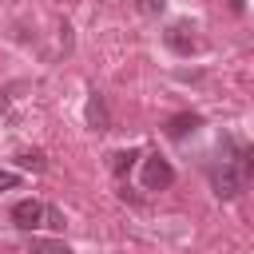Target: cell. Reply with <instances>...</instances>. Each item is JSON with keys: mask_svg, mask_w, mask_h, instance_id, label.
Segmentation results:
<instances>
[{"mask_svg": "<svg viewBox=\"0 0 254 254\" xmlns=\"http://www.w3.org/2000/svg\"><path fill=\"white\" fill-rule=\"evenodd\" d=\"M135 159H139L135 147H131V151H115V155H111V171H115V175H127V171L135 167Z\"/></svg>", "mask_w": 254, "mask_h": 254, "instance_id": "8992f818", "label": "cell"}, {"mask_svg": "<svg viewBox=\"0 0 254 254\" xmlns=\"http://www.w3.org/2000/svg\"><path fill=\"white\" fill-rule=\"evenodd\" d=\"M210 183H214V194H218V198H234V194H242V187H246V171L222 163V167L210 171Z\"/></svg>", "mask_w": 254, "mask_h": 254, "instance_id": "6da1fadb", "label": "cell"}, {"mask_svg": "<svg viewBox=\"0 0 254 254\" xmlns=\"http://www.w3.org/2000/svg\"><path fill=\"white\" fill-rule=\"evenodd\" d=\"M24 171H44V155L40 151H20V159H16Z\"/></svg>", "mask_w": 254, "mask_h": 254, "instance_id": "ba28073f", "label": "cell"}, {"mask_svg": "<svg viewBox=\"0 0 254 254\" xmlns=\"http://www.w3.org/2000/svg\"><path fill=\"white\" fill-rule=\"evenodd\" d=\"M16 187H20V175H16V171H4V167H0V190H16Z\"/></svg>", "mask_w": 254, "mask_h": 254, "instance_id": "30bf717a", "label": "cell"}, {"mask_svg": "<svg viewBox=\"0 0 254 254\" xmlns=\"http://www.w3.org/2000/svg\"><path fill=\"white\" fill-rule=\"evenodd\" d=\"M4 107H8V95H4V91H0V115H4Z\"/></svg>", "mask_w": 254, "mask_h": 254, "instance_id": "7c38bea8", "label": "cell"}, {"mask_svg": "<svg viewBox=\"0 0 254 254\" xmlns=\"http://www.w3.org/2000/svg\"><path fill=\"white\" fill-rule=\"evenodd\" d=\"M230 8H234V12H242V8H246V0H230Z\"/></svg>", "mask_w": 254, "mask_h": 254, "instance_id": "8fae6325", "label": "cell"}, {"mask_svg": "<svg viewBox=\"0 0 254 254\" xmlns=\"http://www.w3.org/2000/svg\"><path fill=\"white\" fill-rule=\"evenodd\" d=\"M194 127H198V115H175V119L167 123L171 135H187V131H194Z\"/></svg>", "mask_w": 254, "mask_h": 254, "instance_id": "52a82bcc", "label": "cell"}, {"mask_svg": "<svg viewBox=\"0 0 254 254\" xmlns=\"http://www.w3.org/2000/svg\"><path fill=\"white\" fill-rule=\"evenodd\" d=\"M167 44H171L175 52H190V48H194V36H187V28L179 24V28H171V32H167Z\"/></svg>", "mask_w": 254, "mask_h": 254, "instance_id": "277c9868", "label": "cell"}, {"mask_svg": "<svg viewBox=\"0 0 254 254\" xmlns=\"http://www.w3.org/2000/svg\"><path fill=\"white\" fill-rule=\"evenodd\" d=\"M44 226H52V230H64V214H60V210H52V206H44Z\"/></svg>", "mask_w": 254, "mask_h": 254, "instance_id": "9c48e42d", "label": "cell"}, {"mask_svg": "<svg viewBox=\"0 0 254 254\" xmlns=\"http://www.w3.org/2000/svg\"><path fill=\"white\" fill-rule=\"evenodd\" d=\"M87 119H91V127L107 131V107H103V99H99V95H91V103H87Z\"/></svg>", "mask_w": 254, "mask_h": 254, "instance_id": "5b68a950", "label": "cell"}, {"mask_svg": "<svg viewBox=\"0 0 254 254\" xmlns=\"http://www.w3.org/2000/svg\"><path fill=\"white\" fill-rule=\"evenodd\" d=\"M12 222H16L20 230L44 226V202H40V198H20V202L12 206Z\"/></svg>", "mask_w": 254, "mask_h": 254, "instance_id": "3957f363", "label": "cell"}, {"mask_svg": "<svg viewBox=\"0 0 254 254\" xmlns=\"http://www.w3.org/2000/svg\"><path fill=\"white\" fill-rule=\"evenodd\" d=\"M171 183H175V167L163 155H151L143 163V190H167Z\"/></svg>", "mask_w": 254, "mask_h": 254, "instance_id": "7a4b0ae2", "label": "cell"}]
</instances>
